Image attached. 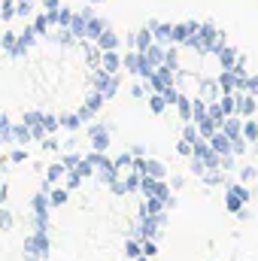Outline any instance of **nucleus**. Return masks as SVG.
Masks as SVG:
<instances>
[{"label": "nucleus", "mask_w": 258, "mask_h": 261, "mask_svg": "<svg viewBox=\"0 0 258 261\" xmlns=\"http://www.w3.org/2000/svg\"><path fill=\"white\" fill-rule=\"evenodd\" d=\"M55 6H58V0H46V12H55Z\"/></svg>", "instance_id": "27"}, {"label": "nucleus", "mask_w": 258, "mask_h": 261, "mask_svg": "<svg viewBox=\"0 0 258 261\" xmlns=\"http://www.w3.org/2000/svg\"><path fill=\"white\" fill-rule=\"evenodd\" d=\"M119 64H122V61H119V55L110 49V52L104 55V61H100V70H107V73H116V70H119Z\"/></svg>", "instance_id": "2"}, {"label": "nucleus", "mask_w": 258, "mask_h": 261, "mask_svg": "<svg viewBox=\"0 0 258 261\" xmlns=\"http://www.w3.org/2000/svg\"><path fill=\"white\" fill-rule=\"evenodd\" d=\"M104 31H107V24H104V21H100V18H97V21H91V24H88V37H91V40H97V37H100V34H104Z\"/></svg>", "instance_id": "7"}, {"label": "nucleus", "mask_w": 258, "mask_h": 261, "mask_svg": "<svg viewBox=\"0 0 258 261\" xmlns=\"http://www.w3.org/2000/svg\"><path fill=\"white\" fill-rule=\"evenodd\" d=\"M31 137H34V134L28 130V125H18V128H15V140H18V143H28Z\"/></svg>", "instance_id": "11"}, {"label": "nucleus", "mask_w": 258, "mask_h": 261, "mask_svg": "<svg viewBox=\"0 0 258 261\" xmlns=\"http://www.w3.org/2000/svg\"><path fill=\"white\" fill-rule=\"evenodd\" d=\"M137 170L152 173V176H164V167H161L158 161H137Z\"/></svg>", "instance_id": "1"}, {"label": "nucleus", "mask_w": 258, "mask_h": 261, "mask_svg": "<svg viewBox=\"0 0 258 261\" xmlns=\"http://www.w3.org/2000/svg\"><path fill=\"white\" fill-rule=\"evenodd\" d=\"M79 176H82V173H70V176H67V186L76 189V186H79Z\"/></svg>", "instance_id": "19"}, {"label": "nucleus", "mask_w": 258, "mask_h": 261, "mask_svg": "<svg viewBox=\"0 0 258 261\" xmlns=\"http://www.w3.org/2000/svg\"><path fill=\"white\" fill-rule=\"evenodd\" d=\"M225 134H228L231 140H237V137H240V122H237V119H231V122H225Z\"/></svg>", "instance_id": "8"}, {"label": "nucleus", "mask_w": 258, "mask_h": 261, "mask_svg": "<svg viewBox=\"0 0 258 261\" xmlns=\"http://www.w3.org/2000/svg\"><path fill=\"white\" fill-rule=\"evenodd\" d=\"M137 46H140V49H149V46H152V37H149V31H140V37H137Z\"/></svg>", "instance_id": "12"}, {"label": "nucleus", "mask_w": 258, "mask_h": 261, "mask_svg": "<svg viewBox=\"0 0 258 261\" xmlns=\"http://www.w3.org/2000/svg\"><path fill=\"white\" fill-rule=\"evenodd\" d=\"M79 164V155H67L64 158V167H76Z\"/></svg>", "instance_id": "20"}, {"label": "nucleus", "mask_w": 258, "mask_h": 261, "mask_svg": "<svg viewBox=\"0 0 258 261\" xmlns=\"http://www.w3.org/2000/svg\"><path fill=\"white\" fill-rule=\"evenodd\" d=\"M0 228H3V231L12 228V213H9V210H0Z\"/></svg>", "instance_id": "13"}, {"label": "nucleus", "mask_w": 258, "mask_h": 261, "mask_svg": "<svg viewBox=\"0 0 258 261\" xmlns=\"http://www.w3.org/2000/svg\"><path fill=\"white\" fill-rule=\"evenodd\" d=\"M213 149L219 152V155H228V134H213Z\"/></svg>", "instance_id": "5"}, {"label": "nucleus", "mask_w": 258, "mask_h": 261, "mask_svg": "<svg viewBox=\"0 0 258 261\" xmlns=\"http://www.w3.org/2000/svg\"><path fill=\"white\" fill-rule=\"evenodd\" d=\"M64 192H52V203H64Z\"/></svg>", "instance_id": "25"}, {"label": "nucleus", "mask_w": 258, "mask_h": 261, "mask_svg": "<svg viewBox=\"0 0 258 261\" xmlns=\"http://www.w3.org/2000/svg\"><path fill=\"white\" fill-rule=\"evenodd\" d=\"M64 125H67V128H76V125H79V116H67Z\"/></svg>", "instance_id": "23"}, {"label": "nucleus", "mask_w": 258, "mask_h": 261, "mask_svg": "<svg viewBox=\"0 0 258 261\" xmlns=\"http://www.w3.org/2000/svg\"><path fill=\"white\" fill-rule=\"evenodd\" d=\"M164 103H167V100H164V94H161V97H152V113H161V110H164Z\"/></svg>", "instance_id": "16"}, {"label": "nucleus", "mask_w": 258, "mask_h": 261, "mask_svg": "<svg viewBox=\"0 0 258 261\" xmlns=\"http://www.w3.org/2000/svg\"><path fill=\"white\" fill-rule=\"evenodd\" d=\"M161 203H164V200H161V197H149V200H146V206H143V213H146V216H155V213H158V210H161Z\"/></svg>", "instance_id": "6"}, {"label": "nucleus", "mask_w": 258, "mask_h": 261, "mask_svg": "<svg viewBox=\"0 0 258 261\" xmlns=\"http://www.w3.org/2000/svg\"><path fill=\"white\" fill-rule=\"evenodd\" d=\"M100 100H104V97H100V94H97V97H91V100H88V110H91V113H94V110H97V107H100Z\"/></svg>", "instance_id": "22"}, {"label": "nucleus", "mask_w": 258, "mask_h": 261, "mask_svg": "<svg viewBox=\"0 0 258 261\" xmlns=\"http://www.w3.org/2000/svg\"><path fill=\"white\" fill-rule=\"evenodd\" d=\"M143 252L146 255H155V243H143Z\"/></svg>", "instance_id": "26"}, {"label": "nucleus", "mask_w": 258, "mask_h": 261, "mask_svg": "<svg viewBox=\"0 0 258 261\" xmlns=\"http://www.w3.org/2000/svg\"><path fill=\"white\" fill-rule=\"evenodd\" d=\"M91 140H94V146L104 152V149H107V143H110V140H107V128H97V125H94V128H91Z\"/></svg>", "instance_id": "3"}, {"label": "nucleus", "mask_w": 258, "mask_h": 261, "mask_svg": "<svg viewBox=\"0 0 258 261\" xmlns=\"http://www.w3.org/2000/svg\"><path fill=\"white\" fill-rule=\"evenodd\" d=\"M186 140H189V143H197V140H200V137H197V130H194V125L186 128Z\"/></svg>", "instance_id": "18"}, {"label": "nucleus", "mask_w": 258, "mask_h": 261, "mask_svg": "<svg viewBox=\"0 0 258 261\" xmlns=\"http://www.w3.org/2000/svg\"><path fill=\"white\" fill-rule=\"evenodd\" d=\"M207 119V113H203V103L200 100H194V122H203Z\"/></svg>", "instance_id": "14"}, {"label": "nucleus", "mask_w": 258, "mask_h": 261, "mask_svg": "<svg viewBox=\"0 0 258 261\" xmlns=\"http://www.w3.org/2000/svg\"><path fill=\"white\" fill-rule=\"evenodd\" d=\"M64 173V164H55V167H49V182L55 179V176H61Z\"/></svg>", "instance_id": "17"}, {"label": "nucleus", "mask_w": 258, "mask_h": 261, "mask_svg": "<svg viewBox=\"0 0 258 261\" xmlns=\"http://www.w3.org/2000/svg\"><path fill=\"white\" fill-rule=\"evenodd\" d=\"M116 43H119V37H116V34H110V31H104V34L97 37V46H100V49H107V52H110V49H116Z\"/></svg>", "instance_id": "4"}, {"label": "nucleus", "mask_w": 258, "mask_h": 261, "mask_svg": "<svg viewBox=\"0 0 258 261\" xmlns=\"http://www.w3.org/2000/svg\"><path fill=\"white\" fill-rule=\"evenodd\" d=\"M128 255H131V258H137V255H140V246H137V243H128Z\"/></svg>", "instance_id": "24"}, {"label": "nucleus", "mask_w": 258, "mask_h": 261, "mask_svg": "<svg viewBox=\"0 0 258 261\" xmlns=\"http://www.w3.org/2000/svg\"><path fill=\"white\" fill-rule=\"evenodd\" d=\"M246 88H249V91L255 94V91H258V76H252V79H246Z\"/></svg>", "instance_id": "21"}, {"label": "nucleus", "mask_w": 258, "mask_h": 261, "mask_svg": "<svg viewBox=\"0 0 258 261\" xmlns=\"http://www.w3.org/2000/svg\"><path fill=\"white\" fill-rule=\"evenodd\" d=\"M234 61H237V55H234L231 49H222V67L228 70V67H234Z\"/></svg>", "instance_id": "10"}, {"label": "nucleus", "mask_w": 258, "mask_h": 261, "mask_svg": "<svg viewBox=\"0 0 258 261\" xmlns=\"http://www.w3.org/2000/svg\"><path fill=\"white\" fill-rule=\"evenodd\" d=\"M243 130H246V140H255V137H258V125H255V122H246V128H243Z\"/></svg>", "instance_id": "15"}, {"label": "nucleus", "mask_w": 258, "mask_h": 261, "mask_svg": "<svg viewBox=\"0 0 258 261\" xmlns=\"http://www.w3.org/2000/svg\"><path fill=\"white\" fill-rule=\"evenodd\" d=\"M234 110H237V100H234L231 94H225V97H222V113L228 116V113H234Z\"/></svg>", "instance_id": "9"}]
</instances>
